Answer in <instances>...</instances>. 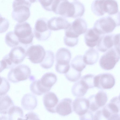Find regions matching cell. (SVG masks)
Instances as JSON below:
<instances>
[{"label":"cell","instance_id":"6da1fadb","mask_svg":"<svg viewBox=\"0 0 120 120\" xmlns=\"http://www.w3.org/2000/svg\"><path fill=\"white\" fill-rule=\"evenodd\" d=\"M19 42L26 49L33 44L34 37L32 28L27 22H18L15 26L14 31Z\"/></svg>","mask_w":120,"mask_h":120},{"label":"cell","instance_id":"7a4b0ae2","mask_svg":"<svg viewBox=\"0 0 120 120\" xmlns=\"http://www.w3.org/2000/svg\"><path fill=\"white\" fill-rule=\"evenodd\" d=\"M36 0H14L12 3L13 19L18 22H24L30 15V8L31 4Z\"/></svg>","mask_w":120,"mask_h":120},{"label":"cell","instance_id":"3957f363","mask_svg":"<svg viewBox=\"0 0 120 120\" xmlns=\"http://www.w3.org/2000/svg\"><path fill=\"white\" fill-rule=\"evenodd\" d=\"M120 24V22L117 18L108 15L97 20L93 28L101 35L112 32Z\"/></svg>","mask_w":120,"mask_h":120},{"label":"cell","instance_id":"277c9868","mask_svg":"<svg viewBox=\"0 0 120 120\" xmlns=\"http://www.w3.org/2000/svg\"><path fill=\"white\" fill-rule=\"evenodd\" d=\"M71 58V54L69 50L64 48L59 49L56 55L55 69L56 72L61 74L67 73L70 68L69 63Z\"/></svg>","mask_w":120,"mask_h":120},{"label":"cell","instance_id":"5b68a950","mask_svg":"<svg viewBox=\"0 0 120 120\" xmlns=\"http://www.w3.org/2000/svg\"><path fill=\"white\" fill-rule=\"evenodd\" d=\"M31 71L28 66L19 64L11 69L8 75V80L13 83L26 80L30 78Z\"/></svg>","mask_w":120,"mask_h":120},{"label":"cell","instance_id":"8992f818","mask_svg":"<svg viewBox=\"0 0 120 120\" xmlns=\"http://www.w3.org/2000/svg\"><path fill=\"white\" fill-rule=\"evenodd\" d=\"M120 59V52L112 47L101 56L99 61V65L103 69L111 70L114 68Z\"/></svg>","mask_w":120,"mask_h":120},{"label":"cell","instance_id":"52a82bcc","mask_svg":"<svg viewBox=\"0 0 120 120\" xmlns=\"http://www.w3.org/2000/svg\"><path fill=\"white\" fill-rule=\"evenodd\" d=\"M52 11L64 18H73L74 7L72 3L68 0H53Z\"/></svg>","mask_w":120,"mask_h":120},{"label":"cell","instance_id":"ba28073f","mask_svg":"<svg viewBox=\"0 0 120 120\" xmlns=\"http://www.w3.org/2000/svg\"><path fill=\"white\" fill-rule=\"evenodd\" d=\"M47 19L44 18L38 19L36 21L34 29L35 37L40 41H45L50 37L51 31L48 26Z\"/></svg>","mask_w":120,"mask_h":120},{"label":"cell","instance_id":"9c48e42d","mask_svg":"<svg viewBox=\"0 0 120 120\" xmlns=\"http://www.w3.org/2000/svg\"><path fill=\"white\" fill-rule=\"evenodd\" d=\"M94 87L101 90L108 89L112 88L115 85V78L111 74L102 73L94 77Z\"/></svg>","mask_w":120,"mask_h":120},{"label":"cell","instance_id":"30bf717a","mask_svg":"<svg viewBox=\"0 0 120 120\" xmlns=\"http://www.w3.org/2000/svg\"><path fill=\"white\" fill-rule=\"evenodd\" d=\"M46 51L44 48L39 45H32L26 51V56L32 63H41L45 56Z\"/></svg>","mask_w":120,"mask_h":120},{"label":"cell","instance_id":"8fae6325","mask_svg":"<svg viewBox=\"0 0 120 120\" xmlns=\"http://www.w3.org/2000/svg\"><path fill=\"white\" fill-rule=\"evenodd\" d=\"M26 51L22 46H16L12 48L6 56L11 64L15 67L23 61L26 56Z\"/></svg>","mask_w":120,"mask_h":120},{"label":"cell","instance_id":"7c38bea8","mask_svg":"<svg viewBox=\"0 0 120 120\" xmlns=\"http://www.w3.org/2000/svg\"><path fill=\"white\" fill-rule=\"evenodd\" d=\"M106 93L101 90L96 94L90 96L87 99L89 103V108L93 112L97 111L100 107L104 106L108 100Z\"/></svg>","mask_w":120,"mask_h":120},{"label":"cell","instance_id":"4fadbf2b","mask_svg":"<svg viewBox=\"0 0 120 120\" xmlns=\"http://www.w3.org/2000/svg\"><path fill=\"white\" fill-rule=\"evenodd\" d=\"M87 29V25L85 20L83 19H76L70 26L66 30L74 36L78 38L79 36L85 33Z\"/></svg>","mask_w":120,"mask_h":120},{"label":"cell","instance_id":"5bb4252c","mask_svg":"<svg viewBox=\"0 0 120 120\" xmlns=\"http://www.w3.org/2000/svg\"><path fill=\"white\" fill-rule=\"evenodd\" d=\"M71 23L62 17H54L47 22L48 26L50 30L54 31L61 29L66 30L70 26Z\"/></svg>","mask_w":120,"mask_h":120},{"label":"cell","instance_id":"9a60e30c","mask_svg":"<svg viewBox=\"0 0 120 120\" xmlns=\"http://www.w3.org/2000/svg\"><path fill=\"white\" fill-rule=\"evenodd\" d=\"M120 109V96H116L111 99L101 110L104 115L108 119L112 115L118 114Z\"/></svg>","mask_w":120,"mask_h":120},{"label":"cell","instance_id":"2e32d148","mask_svg":"<svg viewBox=\"0 0 120 120\" xmlns=\"http://www.w3.org/2000/svg\"><path fill=\"white\" fill-rule=\"evenodd\" d=\"M43 99L46 109L49 112L56 113V108L59 103V99L56 95L52 92H48L44 95Z\"/></svg>","mask_w":120,"mask_h":120},{"label":"cell","instance_id":"e0dca14e","mask_svg":"<svg viewBox=\"0 0 120 120\" xmlns=\"http://www.w3.org/2000/svg\"><path fill=\"white\" fill-rule=\"evenodd\" d=\"M114 35L108 34L101 35L96 45L98 50L104 52L112 47L114 45Z\"/></svg>","mask_w":120,"mask_h":120},{"label":"cell","instance_id":"ac0fdd59","mask_svg":"<svg viewBox=\"0 0 120 120\" xmlns=\"http://www.w3.org/2000/svg\"><path fill=\"white\" fill-rule=\"evenodd\" d=\"M56 112L63 116H67L72 112V101L69 98H65L58 103L56 109Z\"/></svg>","mask_w":120,"mask_h":120},{"label":"cell","instance_id":"d6986e66","mask_svg":"<svg viewBox=\"0 0 120 120\" xmlns=\"http://www.w3.org/2000/svg\"><path fill=\"white\" fill-rule=\"evenodd\" d=\"M74 111L80 116L85 114L89 109V103L87 99L84 98L75 99L72 103Z\"/></svg>","mask_w":120,"mask_h":120},{"label":"cell","instance_id":"ffe728a7","mask_svg":"<svg viewBox=\"0 0 120 120\" xmlns=\"http://www.w3.org/2000/svg\"><path fill=\"white\" fill-rule=\"evenodd\" d=\"M21 105L22 107L27 110H32L37 107L38 101L36 97L30 93L25 94L21 100Z\"/></svg>","mask_w":120,"mask_h":120},{"label":"cell","instance_id":"44dd1931","mask_svg":"<svg viewBox=\"0 0 120 120\" xmlns=\"http://www.w3.org/2000/svg\"><path fill=\"white\" fill-rule=\"evenodd\" d=\"M84 35L85 43L88 46L92 48L97 45L100 37L99 35L93 28L87 30Z\"/></svg>","mask_w":120,"mask_h":120},{"label":"cell","instance_id":"7402d4cb","mask_svg":"<svg viewBox=\"0 0 120 120\" xmlns=\"http://www.w3.org/2000/svg\"><path fill=\"white\" fill-rule=\"evenodd\" d=\"M57 80L56 76L54 73L51 72L45 73L39 79L41 85L49 91L52 86L56 83Z\"/></svg>","mask_w":120,"mask_h":120},{"label":"cell","instance_id":"603a6c76","mask_svg":"<svg viewBox=\"0 0 120 120\" xmlns=\"http://www.w3.org/2000/svg\"><path fill=\"white\" fill-rule=\"evenodd\" d=\"M99 57V54L95 49L90 48L85 52L83 56V59L85 64L93 65L96 63Z\"/></svg>","mask_w":120,"mask_h":120},{"label":"cell","instance_id":"cb8c5ba5","mask_svg":"<svg viewBox=\"0 0 120 120\" xmlns=\"http://www.w3.org/2000/svg\"><path fill=\"white\" fill-rule=\"evenodd\" d=\"M14 105L11 98L7 94L0 95V114H8L10 109Z\"/></svg>","mask_w":120,"mask_h":120},{"label":"cell","instance_id":"d4e9b609","mask_svg":"<svg viewBox=\"0 0 120 120\" xmlns=\"http://www.w3.org/2000/svg\"><path fill=\"white\" fill-rule=\"evenodd\" d=\"M103 9L105 13H107L109 15H115L119 12L117 3L115 0H104Z\"/></svg>","mask_w":120,"mask_h":120},{"label":"cell","instance_id":"484cf974","mask_svg":"<svg viewBox=\"0 0 120 120\" xmlns=\"http://www.w3.org/2000/svg\"><path fill=\"white\" fill-rule=\"evenodd\" d=\"M88 89L80 80L75 83L72 87L71 91L73 95L80 98L83 96Z\"/></svg>","mask_w":120,"mask_h":120},{"label":"cell","instance_id":"4316f807","mask_svg":"<svg viewBox=\"0 0 120 120\" xmlns=\"http://www.w3.org/2000/svg\"><path fill=\"white\" fill-rule=\"evenodd\" d=\"M8 113L9 120H24L23 110L19 106H14L10 109Z\"/></svg>","mask_w":120,"mask_h":120},{"label":"cell","instance_id":"83f0119b","mask_svg":"<svg viewBox=\"0 0 120 120\" xmlns=\"http://www.w3.org/2000/svg\"><path fill=\"white\" fill-rule=\"evenodd\" d=\"M54 59V56L53 52L50 50L46 51L45 56L40 63V65L44 69L50 68L53 65Z\"/></svg>","mask_w":120,"mask_h":120},{"label":"cell","instance_id":"f1b7e54d","mask_svg":"<svg viewBox=\"0 0 120 120\" xmlns=\"http://www.w3.org/2000/svg\"><path fill=\"white\" fill-rule=\"evenodd\" d=\"M70 66L77 71L81 72L86 66L83 60V56L81 55L76 56L72 60Z\"/></svg>","mask_w":120,"mask_h":120},{"label":"cell","instance_id":"f546056e","mask_svg":"<svg viewBox=\"0 0 120 120\" xmlns=\"http://www.w3.org/2000/svg\"><path fill=\"white\" fill-rule=\"evenodd\" d=\"M30 89L33 93L38 95H41L49 91L41 86L39 79L33 82L30 84Z\"/></svg>","mask_w":120,"mask_h":120},{"label":"cell","instance_id":"4dcf8cb0","mask_svg":"<svg viewBox=\"0 0 120 120\" xmlns=\"http://www.w3.org/2000/svg\"><path fill=\"white\" fill-rule=\"evenodd\" d=\"M103 0H94L92 2L91 8L95 15L101 16L105 14L103 9Z\"/></svg>","mask_w":120,"mask_h":120},{"label":"cell","instance_id":"1f68e13d","mask_svg":"<svg viewBox=\"0 0 120 120\" xmlns=\"http://www.w3.org/2000/svg\"><path fill=\"white\" fill-rule=\"evenodd\" d=\"M5 40L7 45L10 47H14L19 44L18 38L13 31H10L6 33Z\"/></svg>","mask_w":120,"mask_h":120},{"label":"cell","instance_id":"d6a6232c","mask_svg":"<svg viewBox=\"0 0 120 120\" xmlns=\"http://www.w3.org/2000/svg\"><path fill=\"white\" fill-rule=\"evenodd\" d=\"M72 2L74 7V13L73 18L76 19L80 18L84 13L85 11L84 5L78 0H74Z\"/></svg>","mask_w":120,"mask_h":120},{"label":"cell","instance_id":"836d02e7","mask_svg":"<svg viewBox=\"0 0 120 120\" xmlns=\"http://www.w3.org/2000/svg\"><path fill=\"white\" fill-rule=\"evenodd\" d=\"M81 72L77 71L70 65L68 71L65 74L66 79L69 81L75 82L79 80L81 76Z\"/></svg>","mask_w":120,"mask_h":120},{"label":"cell","instance_id":"e575fe53","mask_svg":"<svg viewBox=\"0 0 120 120\" xmlns=\"http://www.w3.org/2000/svg\"><path fill=\"white\" fill-rule=\"evenodd\" d=\"M94 76L93 75L87 74L82 76L80 80L89 89L94 87Z\"/></svg>","mask_w":120,"mask_h":120},{"label":"cell","instance_id":"d590c367","mask_svg":"<svg viewBox=\"0 0 120 120\" xmlns=\"http://www.w3.org/2000/svg\"><path fill=\"white\" fill-rule=\"evenodd\" d=\"M10 88V84L7 80L0 76V95L6 94Z\"/></svg>","mask_w":120,"mask_h":120},{"label":"cell","instance_id":"8d00e7d4","mask_svg":"<svg viewBox=\"0 0 120 120\" xmlns=\"http://www.w3.org/2000/svg\"><path fill=\"white\" fill-rule=\"evenodd\" d=\"M9 20L4 17L0 18V33L5 32L9 28Z\"/></svg>","mask_w":120,"mask_h":120},{"label":"cell","instance_id":"74e56055","mask_svg":"<svg viewBox=\"0 0 120 120\" xmlns=\"http://www.w3.org/2000/svg\"><path fill=\"white\" fill-rule=\"evenodd\" d=\"M42 7L45 10L52 11V7L53 0H39Z\"/></svg>","mask_w":120,"mask_h":120},{"label":"cell","instance_id":"f35d334b","mask_svg":"<svg viewBox=\"0 0 120 120\" xmlns=\"http://www.w3.org/2000/svg\"><path fill=\"white\" fill-rule=\"evenodd\" d=\"M24 120H40L38 115L33 112L26 113L24 117Z\"/></svg>","mask_w":120,"mask_h":120},{"label":"cell","instance_id":"ab89813d","mask_svg":"<svg viewBox=\"0 0 120 120\" xmlns=\"http://www.w3.org/2000/svg\"><path fill=\"white\" fill-rule=\"evenodd\" d=\"M113 47L117 51L120 52V34H114L113 38Z\"/></svg>","mask_w":120,"mask_h":120},{"label":"cell","instance_id":"60d3db41","mask_svg":"<svg viewBox=\"0 0 120 120\" xmlns=\"http://www.w3.org/2000/svg\"><path fill=\"white\" fill-rule=\"evenodd\" d=\"M80 120H93V116L92 112L89 110L80 116Z\"/></svg>","mask_w":120,"mask_h":120},{"label":"cell","instance_id":"b9f144b4","mask_svg":"<svg viewBox=\"0 0 120 120\" xmlns=\"http://www.w3.org/2000/svg\"><path fill=\"white\" fill-rule=\"evenodd\" d=\"M108 119L103 114L101 110L97 111L93 116V120H108Z\"/></svg>","mask_w":120,"mask_h":120},{"label":"cell","instance_id":"7bdbcfd3","mask_svg":"<svg viewBox=\"0 0 120 120\" xmlns=\"http://www.w3.org/2000/svg\"><path fill=\"white\" fill-rule=\"evenodd\" d=\"M6 68H7L5 62L2 60L0 61V73Z\"/></svg>","mask_w":120,"mask_h":120},{"label":"cell","instance_id":"ee69618b","mask_svg":"<svg viewBox=\"0 0 120 120\" xmlns=\"http://www.w3.org/2000/svg\"><path fill=\"white\" fill-rule=\"evenodd\" d=\"M108 120H120V115L118 114H113Z\"/></svg>","mask_w":120,"mask_h":120},{"label":"cell","instance_id":"f6af8a7d","mask_svg":"<svg viewBox=\"0 0 120 120\" xmlns=\"http://www.w3.org/2000/svg\"><path fill=\"white\" fill-rule=\"evenodd\" d=\"M0 120H9V118L7 117L4 116H0Z\"/></svg>","mask_w":120,"mask_h":120},{"label":"cell","instance_id":"bcb514c9","mask_svg":"<svg viewBox=\"0 0 120 120\" xmlns=\"http://www.w3.org/2000/svg\"><path fill=\"white\" fill-rule=\"evenodd\" d=\"M2 16L1 14H0V18L1 17H2Z\"/></svg>","mask_w":120,"mask_h":120}]
</instances>
